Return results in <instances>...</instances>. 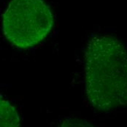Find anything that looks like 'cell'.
I'll list each match as a JSON object with an SVG mask.
<instances>
[{
  "label": "cell",
  "instance_id": "cell-1",
  "mask_svg": "<svg viewBox=\"0 0 127 127\" xmlns=\"http://www.w3.org/2000/svg\"><path fill=\"white\" fill-rule=\"evenodd\" d=\"M86 95L91 106L110 111L127 106V50L110 35L94 37L85 52Z\"/></svg>",
  "mask_w": 127,
  "mask_h": 127
},
{
  "label": "cell",
  "instance_id": "cell-2",
  "mask_svg": "<svg viewBox=\"0 0 127 127\" xmlns=\"http://www.w3.org/2000/svg\"><path fill=\"white\" fill-rule=\"evenodd\" d=\"M53 25V15L42 0H11L3 14L2 28L14 46L26 49L41 42Z\"/></svg>",
  "mask_w": 127,
  "mask_h": 127
},
{
  "label": "cell",
  "instance_id": "cell-3",
  "mask_svg": "<svg viewBox=\"0 0 127 127\" xmlns=\"http://www.w3.org/2000/svg\"><path fill=\"white\" fill-rule=\"evenodd\" d=\"M0 127H21L16 109L2 97L0 100Z\"/></svg>",
  "mask_w": 127,
  "mask_h": 127
},
{
  "label": "cell",
  "instance_id": "cell-4",
  "mask_svg": "<svg viewBox=\"0 0 127 127\" xmlns=\"http://www.w3.org/2000/svg\"><path fill=\"white\" fill-rule=\"evenodd\" d=\"M59 127H95L90 123L76 118H64L59 122Z\"/></svg>",
  "mask_w": 127,
  "mask_h": 127
}]
</instances>
